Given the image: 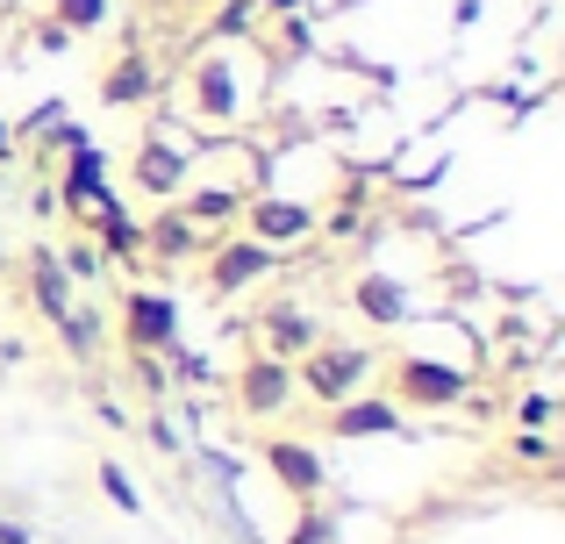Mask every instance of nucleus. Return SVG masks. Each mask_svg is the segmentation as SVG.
Wrapping results in <instances>:
<instances>
[{
  "label": "nucleus",
  "instance_id": "obj_17",
  "mask_svg": "<svg viewBox=\"0 0 565 544\" xmlns=\"http://www.w3.org/2000/svg\"><path fill=\"white\" fill-rule=\"evenodd\" d=\"M100 201H108V166H100L94 143H79V151H72V172H65V209L94 215Z\"/></svg>",
  "mask_w": 565,
  "mask_h": 544
},
{
  "label": "nucleus",
  "instance_id": "obj_26",
  "mask_svg": "<svg viewBox=\"0 0 565 544\" xmlns=\"http://www.w3.org/2000/svg\"><path fill=\"white\" fill-rule=\"evenodd\" d=\"M0 151H8V122H0Z\"/></svg>",
  "mask_w": 565,
  "mask_h": 544
},
{
  "label": "nucleus",
  "instance_id": "obj_23",
  "mask_svg": "<svg viewBox=\"0 0 565 544\" xmlns=\"http://www.w3.org/2000/svg\"><path fill=\"white\" fill-rule=\"evenodd\" d=\"M57 266H65L72 279H94V273H100V252H94V244H72V252L57 258Z\"/></svg>",
  "mask_w": 565,
  "mask_h": 544
},
{
  "label": "nucleus",
  "instance_id": "obj_14",
  "mask_svg": "<svg viewBox=\"0 0 565 544\" xmlns=\"http://www.w3.org/2000/svg\"><path fill=\"white\" fill-rule=\"evenodd\" d=\"M172 209H180L193 230L222 237V230H230L236 215H244V186H222V180H186L180 194H172Z\"/></svg>",
  "mask_w": 565,
  "mask_h": 544
},
{
  "label": "nucleus",
  "instance_id": "obj_5",
  "mask_svg": "<svg viewBox=\"0 0 565 544\" xmlns=\"http://www.w3.org/2000/svg\"><path fill=\"white\" fill-rule=\"evenodd\" d=\"M316 223H322V209L316 201H301V194H244V215H236V230L244 237H258L265 252H301L308 237H316Z\"/></svg>",
  "mask_w": 565,
  "mask_h": 544
},
{
  "label": "nucleus",
  "instance_id": "obj_7",
  "mask_svg": "<svg viewBox=\"0 0 565 544\" xmlns=\"http://www.w3.org/2000/svg\"><path fill=\"white\" fill-rule=\"evenodd\" d=\"M122 344L137 359H158V351L180 344V301L166 287H129L122 294Z\"/></svg>",
  "mask_w": 565,
  "mask_h": 544
},
{
  "label": "nucleus",
  "instance_id": "obj_3",
  "mask_svg": "<svg viewBox=\"0 0 565 544\" xmlns=\"http://www.w3.org/2000/svg\"><path fill=\"white\" fill-rule=\"evenodd\" d=\"M380 380V351L373 344H337V337H322L316 351H301L294 359V387H301V402H351V394H365Z\"/></svg>",
  "mask_w": 565,
  "mask_h": 544
},
{
  "label": "nucleus",
  "instance_id": "obj_15",
  "mask_svg": "<svg viewBox=\"0 0 565 544\" xmlns=\"http://www.w3.org/2000/svg\"><path fill=\"white\" fill-rule=\"evenodd\" d=\"M201 252H207V230H193L172 201L143 223V258H158V266H186V258H201Z\"/></svg>",
  "mask_w": 565,
  "mask_h": 544
},
{
  "label": "nucleus",
  "instance_id": "obj_1",
  "mask_svg": "<svg viewBox=\"0 0 565 544\" xmlns=\"http://www.w3.org/2000/svg\"><path fill=\"white\" fill-rule=\"evenodd\" d=\"M265 79H273V57H265L244 29L207 36L180 72V115L193 129H207V137H236V129L258 115Z\"/></svg>",
  "mask_w": 565,
  "mask_h": 544
},
{
  "label": "nucleus",
  "instance_id": "obj_20",
  "mask_svg": "<svg viewBox=\"0 0 565 544\" xmlns=\"http://www.w3.org/2000/svg\"><path fill=\"white\" fill-rule=\"evenodd\" d=\"M57 330H65L72 359H94V344H100V322L86 316V308H72V316H57Z\"/></svg>",
  "mask_w": 565,
  "mask_h": 544
},
{
  "label": "nucleus",
  "instance_id": "obj_8",
  "mask_svg": "<svg viewBox=\"0 0 565 544\" xmlns=\"http://www.w3.org/2000/svg\"><path fill=\"white\" fill-rule=\"evenodd\" d=\"M322 344V316L308 301H265L258 308V322H250V351H273V359H301V351H316Z\"/></svg>",
  "mask_w": 565,
  "mask_h": 544
},
{
  "label": "nucleus",
  "instance_id": "obj_24",
  "mask_svg": "<svg viewBox=\"0 0 565 544\" xmlns=\"http://www.w3.org/2000/svg\"><path fill=\"white\" fill-rule=\"evenodd\" d=\"M515 423H523V430H544V423H552V394H523Z\"/></svg>",
  "mask_w": 565,
  "mask_h": 544
},
{
  "label": "nucleus",
  "instance_id": "obj_13",
  "mask_svg": "<svg viewBox=\"0 0 565 544\" xmlns=\"http://www.w3.org/2000/svg\"><path fill=\"white\" fill-rule=\"evenodd\" d=\"M344 301H351V316H359L365 330H401V322L415 316V294L401 287L394 273H359L344 287Z\"/></svg>",
  "mask_w": 565,
  "mask_h": 544
},
{
  "label": "nucleus",
  "instance_id": "obj_6",
  "mask_svg": "<svg viewBox=\"0 0 565 544\" xmlns=\"http://www.w3.org/2000/svg\"><path fill=\"white\" fill-rule=\"evenodd\" d=\"M230 402H236V416H250V423L287 416V408L301 402V387H294V365L273 359V351H250V359L236 365V380H230Z\"/></svg>",
  "mask_w": 565,
  "mask_h": 544
},
{
  "label": "nucleus",
  "instance_id": "obj_19",
  "mask_svg": "<svg viewBox=\"0 0 565 544\" xmlns=\"http://www.w3.org/2000/svg\"><path fill=\"white\" fill-rule=\"evenodd\" d=\"M51 22L65 36H94V29L115 22V0H51Z\"/></svg>",
  "mask_w": 565,
  "mask_h": 544
},
{
  "label": "nucleus",
  "instance_id": "obj_10",
  "mask_svg": "<svg viewBox=\"0 0 565 544\" xmlns=\"http://www.w3.org/2000/svg\"><path fill=\"white\" fill-rule=\"evenodd\" d=\"M186 180H193V151H186V143H166V137L137 143V158H129V186H137V194H151L158 209H166Z\"/></svg>",
  "mask_w": 565,
  "mask_h": 544
},
{
  "label": "nucleus",
  "instance_id": "obj_28",
  "mask_svg": "<svg viewBox=\"0 0 565 544\" xmlns=\"http://www.w3.org/2000/svg\"><path fill=\"white\" fill-rule=\"evenodd\" d=\"M0 266H8V258H0Z\"/></svg>",
  "mask_w": 565,
  "mask_h": 544
},
{
  "label": "nucleus",
  "instance_id": "obj_22",
  "mask_svg": "<svg viewBox=\"0 0 565 544\" xmlns=\"http://www.w3.org/2000/svg\"><path fill=\"white\" fill-rule=\"evenodd\" d=\"M330 531H337V516H316V502H308V516L294 523V537H287V544H330Z\"/></svg>",
  "mask_w": 565,
  "mask_h": 544
},
{
  "label": "nucleus",
  "instance_id": "obj_11",
  "mask_svg": "<svg viewBox=\"0 0 565 544\" xmlns=\"http://www.w3.org/2000/svg\"><path fill=\"white\" fill-rule=\"evenodd\" d=\"M322 430H330L337 445H359V437H401V430H408V416H401L386 394H351V402L322 408Z\"/></svg>",
  "mask_w": 565,
  "mask_h": 544
},
{
  "label": "nucleus",
  "instance_id": "obj_4",
  "mask_svg": "<svg viewBox=\"0 0 565 544\" xmlns=\"http://www.w3.org/2000/svg\"><path fill=\"white\" fill-rule=\"evenodd\" d=\"M273 273H279V252H265L258 237H244V230H222V237H207V252H201V279H207L215 301L265 287Z\"/></svg>",
  "mask_w": 565,
  "mask_h": 544
},
{
  "label": "nucleus",
  "instance_id": "obj_9",
  "mask_svg": "<svg viewBox=\"0 0 565 544\" xmlns=\"http://www.w3.org/2000/svg\"><path fill=\"white\" fill-rule=\"evenodd\" d=\"M258 459L273 473V488L294 494V502H322V488H330V466H322V451L308 437H265Z\"/></svg>",
  "mask_w": 565,
  "mask_h": 544
},
{
  "label": "nucleus",
  "instance_id": "obj_2",
  "mask_svg": "<svg viewBox=\"0 0 565 544\" xmlns=\"http://www.w3.org/2000/svg\"><path fill=\"white\" fill-rule=\"evenodd\" d=\"M380 394L401 416H444L472 394V359H437V351H394L380 359Z\"/></svg>",
  "mask_w": 565,
  "mask_h": 544
},
{
  "label": "nucleus",
  "instance_id": "obj_12",
  "mask_svg": "<svg viewBox=\"0 0 565 544\" xmlns=\"http://www.w3.org/2000/svg\"><path fill=\"white\" fill-rule=\"evenodd\" d=\"M158 94H166V72H158L151 51L108 57V72H100V108H151Z\"/></svg>",
  "mask_w": 565,
  "mask_h": 544
},
{
  "label": "nucleus",
  "instance_id": "obj_18",
  "mask_svg": "<svg viewBox=\"0 0 565 544\" xmlns=\"http://www.w3.org/2000/svg\"><path fill=\"white\" fill-rule=\"evenodd\" d=\"M29 301H36V316H72V273L65 266H57V258L51 252H36V258H29Z\"/></svg>",
  "mask_w": 565,
  "mask_h": 544
},
{
  "label": "nucleus",
  "instance_id": "obj_16",
  "mask_svg": "<svg viewBox=\"0 0 565 544\" xmlns=\"http://www.w3.org/2000/svg\"><path fill=\"white\" fill-rule=\"evenodd\" d=\"M86 223H94V252H108V258H143V223H129V209H122V201H100V209L94 215H86Z\"/></svg>",
  "mask_w": 565,
  "mask_h": 544
},
{
  "label": "nucleus",
  "instance_id": "obj_21",
  "mask_svg": "<svg viewBox=\"0 0 565 544\" xmlns=\"http://www.w3.org/2000/svg\"><path fill=\"white\" fill-rule=\"evenodd\" d=\"M100 494H108L122 516H143V494L129 488V473H122V466H108V459H100Z\"/></svg>",
  "mask_w": 565,
  "mask_h": 544
},
{
  "label": "nucleus",
  "instance_id": "obj_25",
  "mask_svg": "<svg viewBox=\"0 0 565 544\" xmlns=\"http://www.w3.org/2000/svg\"><path fill=\"white\" fill-rule=\"evenodd\" d=\"M36 43H43V51H65V43H72V36H65V29H57V22H51V14H43V22H36Z\"/></svg>",
  "mask_w": 565,
  "mask_h": 544
},
{
  "label": "nucleus",
  "instance_id": "obj_27",
  "mask_svg": "<svg viewBox=\"0 0 565 544\" xmlns=\"http://www.w3.org/2000/svg\"><path fill=\"white\" fill-rule=\"evenodd\" d=\"M0 8H14V0H0Z\"/></svg>",
  "mask_w": 565,
  "mask_h": 544
}]
</instances>
